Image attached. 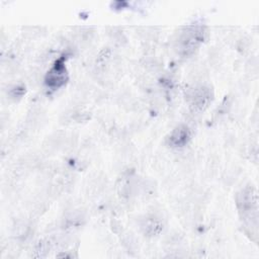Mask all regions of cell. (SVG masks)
I'll return each instance as SVG.
<instances>
[{
    "mask_svg": "<svg viewBox=\"0 0 259 259\" xmlns=\"http://www.w3.org/2000/svg\"><path fill=\"white\" fill-rule=\"evenodd\" d=\"M237 206L245 223L251 221L253 230L257 233L258 226V195L257 190L251 185L241 190L237 195Z\"/></svg>",
    "mask_w": 259,
    "mask_h": 259,
    "instance_id": "6da1fadb",
    "label": "cell"
},
{
    "mask_svg": "<svg viewBox=\"0 0 259 259\" xmlns=\"http://www.w3.org/2000/svg\"><path fill=\"white\" fill-rule=\"evenodd\" d=\"M204 29L201 25H190L181 34L179 38V50L182 55L192 54L203 40Z\"/></svg>",
    "mask_w": 259,
    "mask_h": 259,
    "instance_id": "7a4b0ae2",
    "label": "cell"
},
{
    "mask_svg": "<svg viewBox=\"0 0 259 259\" xmlns=\"http://www.w3.org/2000/svg\"><path fill=\"white\" fill-rule=\"evenodd\" d=\"M65 61V57H60L45 76V85L53 91L60 89L68 81V71Z\"/></svg>",
    "mask_w": 259,
    "mask_h": 259,
    "instance_id": "3957f363",
    "label": "cell"
},
{
    "mask_svg": "<svg viewBox=\"0 0 259 259\" xmlns=\"http://www.w3.org/2000/svg\"><path fill=\"white\" fill-rule=\"evenodd\" d=\"M211 96L212 95L209 88H206L204 86L196 87L192 89L188 94L189 104L194 110L201 111L205 107H207L208 103L211 100Z\"/></svg>",
    "mask_w": 259,
    "mask_h": 259,
    "instance_id": "277c9868",
    "label": "cell"
},
{
    "mask_svg": "<svg viewBox=\"0 0 259 259\" xmlns=\"http://www.w3.org/2000/svg\"><path fill=\"white\" fill-rule=\"evenodd\" d=\"M191 139V131L185 124L176 126L168 136L167 143L173 148H182L186 146Z\"/></svg>",
    "mask_w": 259,
    "mask_h": 259,
    "instance_id": "5b68a950",
    "label": "cell"
}]
</instances>
